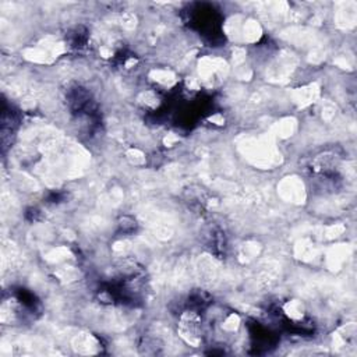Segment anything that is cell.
Returning a JSON list of instances; mask_svg holds the SVG:
<instances>
[{"instance_id":"cell-5","label":"cell","mask_w":357,"mask_h":357,"mask_svg":"<svg viewBox=\"0 0 357 357\" xmlns=\"http://www.w3.org/2000/svg\"><path fill=\"white\" fill-rule=\"evenodd\" d=\"M127 156H129V159L133 162L134 165H141V163L144 162V155H143L138 149H131V151L127 154Z\"/></svg>"},{"instance_id":"cell-4","label":"cell","mask_w":357,"mask_h":357,"mask_svg":"<svg viewBox=\"0 0 357 357\" xmlns=\"http://www.w3.org/2000/svg\"><path fill=\"white\" fill-rule=\"evenodd\" d=\"M152 77L155 81L163 84V85H172L175 84V76L170 73V71H166V70H155L152 71Z\"/></svg>"},{"instance_id":"cell-3","label":"cell","mask_w":357,"mask_h":357,"mask_svg":"<svg viewBox=\"0 0 357 357\" xmlns=\"http://www.w3.org/2000/svg\"><path fill=\"white\" fill-rule=\"evenodd\" d=\"M261 36V27L256 21H248L244 25V39L247 42H256Z\"/></svg>"},{"instance_id":"cell-1","label":"cell","mask_w":357,"mask_h":357,"mask_svg":"<svg viewBox=\"0 0 357 357\" xmlns=\"http://www.w3.org/2000/svg\"><path fill=\"white\" fill-rule=\"evenodd\" d=\"M200 328L201 318L193 311H187L181 315L178 324V334L191 346H197L200 343Z\"/></svg>"},{"instance_id":"cell-2","label":"cell","mask_w":357,"mask_h":357,"mask_svg":"<svg viewBox=\"0 0 357 357\" xmlns=\"http://www.w3.org/2000/svg\"><path fill=\"white\" fill-rule=\"evenodd\" d=\"M285 312L292 320H301L304 315V306L299 300L288 301L285 304Z\"/></svg>"}]
</instances>
